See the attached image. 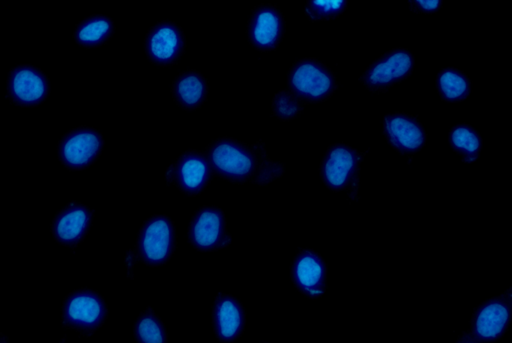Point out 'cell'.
<instances>
[{"mask_svg": "<svg viewBox=\"0 0 512 343\" xmlns=\"http://www.w3.org/2000/svg\"><path fill=\"white\" fill-rule=\"evenodd\" d=\"M205 155L212 175L231 182L265 184L284 172L281 164L267 156L260 142L247 144L223 137L210 143Z\"/></svg>", "mask_w": 512, "mask_h": 343, "instance_id": "obj_1", "label": "cell"}, {"mask_svg": "<svg viewBox=\"0 0 512 343\" xmlns=\"http://www.w3.org/2000/svg\"><path fill=\"white\" fill-rule=\"evenodd\" d=\"M512 289L481 303L474 311L469 328L454 343H492L508 329Z\"/></svg>", "mask_w": 512, "mask_h": 343, "instance_id": "obj_2", "label": "cell"}, {"mask_svg": "<svg viewBox=\"0 0 512 343\" xmlns=\"http://www.w3.org/2000/svg\"><path fill=\"white\" fill-rule=\"evenodd\" d=\"M290 93L303 103L323 102L337 90L332 70L316 58L297 60L287 76Z\"/></svg>", "mask_w": 512, "mask_h": 343, "instance_id": "obj_3", "label": "cell"}, {"mask_svg": "<svg viewBox=\"0 0 512 343\" xmlns=\"http://www.w3.org/2000/svg\"><path fill=\"white\" fill-rule=\"evenodd\" d=\"M363 155L344 143L330 145L319 166L325 186L334 192H346L353 199L358 192Z\"/></svg>", "mask_w": 512, "mask_h": 343, "instance_id": "obj_4", "label": "cell"}, {"mask_svg": "<svg viewBox=\"0 0 512 343\" xmlns=\"http://www.w3.org/2000/svg\"><path fill=\"white\" fill-rule=\"evenodd\" d=\"M107 306L104 298L90 289H78L68 294L62 303L61 321L67 328L84 335L96 331L105 321Z\"/></svg>", "mask_w": 512, "mask_h": 343, "instance_id": "obj_5", "label": "cell"}, {"mask_svg": "<svg viewBox=\"0 0 512 343\" xmlns=\"http://www.w3.org/2000/svg\"><path fill=\"white\" fill-rule=\"evenodd\" d=\"M176 245L173 221L166 215H153L139 230L136 250L144 264L159 266L165 264L174 253Z\"/></svg>", "mask_w": 512, "mask_h": 343, "instance_id": "obj_6", "label": "cell"}, {"mask_svg": "<svg viewBox=\"0 0 512 343\" xmlns=\"http://www.w3.org/2000/svg\"><path fill=\"white\" fill-rule=\"evenodd\" d=\"M415 64L413 54L405 48H394L373 61L360 80L371 92L385 93L409 77Z\"/></svg>", "mask_w": 512, "mask_h": 343, "instance_id": "obj_7", "label": "cell"}, {"mask_svg": "<svg viewBox=\"0 0 512 343\" xmlns=\"http://www.w3.org/2000/svg\"><path fill=\"white\" fill-rule=\"evenodd\" d=\"M104 147L101 131L88 126L75 127L58 143V157L68 170H84L96 162Z\"/></svg>", "mask_w": 512, "mask_h": 343, "instance_id": "obj_8", "label": "cell"}, {"mask_svg": "<svg viewBox=\"0 0 512 343\" xmlns=\"http://www.w3.org/2000/svg\"><path fill=\"white\" fill-rule=\"evenodd\" d=\"M188 237L201 252L220 250L230 244L224 212L216 206H203L191 218Z\"/></svg>", "mask_w": 512, "mask_h": 343, "instance_id": "obj_9", "label": "cell"}, {"mask_svg": "<svg viewBox=\"0 0 512 343\" xmlns=\"http://www.w3.org/2000/svg\"><path fill=\"white\" fill-rule=\"evenodd\" d=\"M50 93L48 76L38 67L28 64L12 68L7 78V98L21 107L42 104Z\"/></svg>", "mask_w": 512, "mask_h": 343, "instance_id": "obj_10", "label": "cell"}, {"mask_svg": "<svg viewBox=\"0 0 512 343\" xmlns=\"http://www.w3.org/2000/svg\"><path fill=\"white\" fill-rule=\"evenodd\" d=\"M165 176L181 192L195 196L206 188L213 175L205 153L188 150L167 168Z\"/></svg>", "mask_w": 512, "mask_h": 343, "instance_id": "obj_11", "label": "cell"}, {"mask_svg": "<svg viewBox=\"0 0 512 343\" xmlns=\"http://www.w3.org/2000/svg\"><path fill=\"white\" fill-rule=\"evenodd\" d=\"M144 47L148 59L153 64H175L185 50L183 30L174 21L157 22L146 33Z\"/></svg>", "mask_w": 512, "mask_h": 343, "instance_id": "obj_12", "label": "cell"}, {"mask_svg": "<svg viewBox=\"0 0 512 343\" xmlns=\"http://www.w3.org/2000/svg\"><path fill=\"white\" fill-rule=\"evenodd\" d=\"M383 131L388 143L409 158L426 144V131L419 119L411 114L394 112L386 115Z\"/></svg>", "mask_w": 512, "mask_h": 343, "instance_id": "obj_13", "label": "cell"}, {"mask_svg": "<svg viewBox=\"0 0 512 343\" xmlns=\"http://www.w3.org/2000/svg\"><path fill=\"white\" fill-rule=\"evenodd\" d=\"M285 32V20L272 4H260L253 8L247 24L250 44L257 50H275Z\"/></svg>", "mask_w": 512, "mask_h": 343, "instance_id": "obj_14", "label": "cell"}, {"mask_svg": "<svg viewBox=\"0 0 512 343\" xmlns=\"http://www.w3.org/2000/svg\"><path fill=\"white\" fill-rule=\"evenodd\" d=\"M93 210L88 206L72 201L53 219L51 232L54 239L63 246L75 247L80 244L90 230Z\"/></svg>", "mask_w": 512, "mask_h": 343, "instance_id": "obj_15", "label": "cell"}, {"mask_svg": "<svg viewBox=\"0 0 512 343\" xmlns=\"http://www.w3.org/2000/svg\"><path fill=\"white\" fill-rule=\"evenodd\" d=\"M290 277L302 294L317 299L325 291L326 263L314 250L303 249L294 257Z\"/></svg>", "mask_w": 512, "mask_h": 343, "instance_id": "obj_16", "label": "cell"}, {"mask_svg": "<svg viewBox=\"0 0 512 343\" xmlns=\"http://www.w3.org/2000/svg\"><path fill=\"white\" fill-rule=\"evenodd\" d=\"M245 310L242 303L232 295L218 294L213 304V325L219 341H236L245 328Z\"/></svg>", "mask_w": 512, "mask_h": 343, "instance_id": "obj_17", "label": "cell"}, {"mask_svg": "<svg viewBox=\"0 0 512 343\" xmlns=\"http://www.w3.org/2000/svg\"><path fill=\"white\" fill-rule=\"evenodd\" d=\"M171 92L178 106L185 110H194L206 102L208 85L200 72L186 70L174 79Z\"/></svg>", "mask_w": 512, "mask_h": 343, "instance_id": "obj_18", "label": "cell"}, {"mask_svg": "<svg viewBox=\"0 0 512 343\" xmlns=\"http://www.w3.org/2000/svg\"><path fill=\"white\" fill-rule=\"evenodd\" d=\"M114 31L111 18L103 14H94L81 21L75 28L74 40L84 48H97L104 45Z\"/></svg>", "mask_w": 512, "mask_h": 343, "instance_id": "obj_19", "label": "cell"}, {"mask_svg": "<svg viewBox=\"0 0 512 343\" xmlns=\"http://www.w3.org/2000/svg\"><path fill=\"white\" fill-rule=\"evenodd\" d=\"M436 88L441 100L449 103L464 101L472 91L471 80L459 69H442L436 77Z\"/></svg>", "mask_w": 512, "mask_h": 343, "instance_id": "obj_20", "label": "cell"}, {"mask_svg": "<svg viewBox=\"0 0 512 343\" xmlns=\"http://www.w3.org/2000/svg\"><path fill=\"white\" fill-rule=\"evenodd\" d=\"M449 141L454 152L466 163L475 162L483 146L480 134L467 124L453 126L449 133Z\"/></svg>", "mask_w": 512, "mask_h": 343, "instance_id": "obj_21", "label": "cell"}, {"mask_svg": "<svg viewBox=\"0 0 512 343\" xmlns=\"http://www.w3.org/2000/svg\"><path fill=\"white\" fill-rule=\"evenodd\" d=\"M134 331L137 343H167L165 326L150 307L139 315Z\"/></svg>", "mask_w": 512, "mask_h": 343, "instance_id": "obj_22", "label": "cell"}, {"mask_svg": "<svg viewBox=\"0 0 512 343\" xmlns=\"http://www.w3.org/2000/svg\"><path fill=\"white\" fill-rule=\"evenodd\" d=\"M347 5V0H308L305 13L312 21L329 20L339 17Z\"/></svg>", "mask_w": 512, "mask_h": 343, "instance_id": "obj_23", "label": "cell"}, {"mask_svg": "<svg viewBox=\"0 0 512 343\" xmlns=\"http://www.w3.org/2000/svg\"><path fill=\"white\" fill-rule=\"evenodd\" d=\"M302 103L289 90L279 91L272 99V114L280 120L294 119L303 110Z\"/></svg>", "mask_w": 512, "mask_h": 343, "instance_id": "obj_24", "label": "cell"}, {"mask_svg": "<svg viewBox=\"0 0 512 343\" xmlns=\"http://www.w3.org/2000/svg\"><path fill=\"white\" fill-rule=\"evenodd\" d=\"M409 8L418 14H432L440 10L442 1L440 0H415L408 2Z\"/></svg>", "mask_w": 512, "mask_h": 343, "instance_id": "obj_25", "label": "cell"}, {"mask_svg": "<svg viewBox=\"0 0 512 343\" xmlns=\"http://www.w3.org/2000/svg\"><path fill=\"white\" fill-rule=\"evenodd\" d=\"M0 343H8L5 338H0Z\"/></svg>", "mask_w": 512, "mask_h": 343, "instance_id": "obj_26", "label": "cell"}]
</instances>
